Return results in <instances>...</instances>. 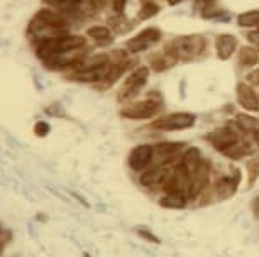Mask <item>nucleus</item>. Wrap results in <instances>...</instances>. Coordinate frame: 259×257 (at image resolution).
Listing matches in <instances>:
<instances>
[{
    "mask_svg": "<svg viewBox=\"0 0 259 257\" xmlns=\"http://www.w3.org/2000/svg\"><path fill=\"white\" fill-rule=\"evenodd\" d=\"M205 41L202 36H183L175 39L168 46V51L177 58L178 61H193L202 55Z\"/></svg>",
    "mask_w": 259,
    "mask_h": 257,
    "instance_id": "nucleus-1",
    "label": "nucleus"
},
{
    "mask_svg": "<svg viewBox=\"0 0 259 257\" xmlns=\"http://www.w3.org/2000/svg\"><path fill=\"white\" fill-rule=\"evenodd\" d=\"M87 39L78 34H65V36L51 37V39L39 41L36 46L37 55H45V53H68L75 51L80 47H85Z\"/></svg>",
    "mask_w": 259,
    "mask_h": 257,
    "instance_id": "nucleus-2",
    "label": "nucleus"
},
{
    "mask_svg": "<svg viewBox=\"0 0 259 257\" xmlns=\"http://www.w3.org/2000/svg\"><path fill=\"white\" fill-rule=\"evenodd\" d=\"M161 109H163V104L159 100H143L124 107L120 110V115L131 120H149L156 117L161 112Z\"/></svg>",
    "mask_w": 259,
    "mask_h": 257,
    "instance_id": "nucleus-3",
    "label": "nucleus"
},
{
    "mask_svg": "<svg viewBox=\"0 0 259 257\" xmlns=\"http://www.w3.org/2000/svg\"><path fill=\"white\" fill-rule=\"evenodd\" d=\"M148 78H149V68L148 66H139L138 70H134L129 75V78L125 80V83L122 85L119 95H117V100L119 101L133 100L134 96L143 90V86L146 85Z\"/></svg>",
    "mask_w": 259,
    "mask_h": 257,
    "instance_id": "nucleus-4",
    "label": "nucleus"
},
{
    "mask_svg": "<svg viewBox=\"0 0 259 257\" xmlns=\"http://www.w3.org/2000/svg\"><path fill=\"white\" fill-rule=\"evenodd\" d=\"M66 19L60 16V14L53 12V11H48V9H42L39 11L36 16H34L32 22H31V27H36V29H50L51 32L55 34H60V36H65L66 32Z\"/></svg>",
    "mask_w": 259,
    "mask_h": 257,
    "instance_id": "nucleus-5",
    "label": "nucleus"
},
{
    "mask_svg": "<svg viewBox=\"0 0 259 257\" xmlns=\"http://www.w3.org/2000/svg\"><path fill=\"white\" fill-rule=\"evenodd\" d=\"M197 122V115L190 112H177L169 114L164 117H159L158 120L153 122V129L156 130H183L193 127Z\"/></svg>",
    "mask_w": 259,
    "mask_h": 257,
    "instance_id": "nucleus-6",
    "label": "nucleus"
},
{
    "mask_svg": "<svg viewBox=\"0 0 259 257\" xmlns=\"http://www.w3.org/2000/svg\"><path fill=\"white\" fill-rule=\"evenodd\" d=\"M153 159H154V145L139 144L129 154V166L136 173H143L149 168Z\"/></svg>",
    "mask_w": 259,
    "mask_h": 257,
    "instance_id": "nucleus-7",
    "label": "nucleus"
},
{
    "mask_svg": "<svg viewBox=\"0 0 259 257\" xmlns=\"http://www.w3.org/2000/svg\"><path fill=\"white\" fill-rule=\"evenodd\" d=\"M109 70H110V61H107V63H102V65L90 66V68H85V70H78L75 73H71L70 78L78 81V83L99 85L100 81H104L105 76L109 75Z\"/></svg>",
    "mask_w": 259,
    "mask_h": 257,
    "instance_id": "nucleus-8",
    "label": "nucleus"
},
{
    "mask_svg": "<svg viewBox=\"0 0 259 257\" xmlns=\"http://www.w3.org/2000/svg\"><path fill=\"white\" fill-rule=\"evenodd\" d=\"M171 171L168 169V164H156L153 168H148L146 171L141 173L139 185L144 188H153L158 185H163L166 179L169 178Z\"/></svg>",
    "mask_w": 259,
    "mask_h": 257,
    "instance_id": "nucleus-9",
    "label": "nucleus"
},
{
    "mask_svg": "<svg viewBox=\"0 0 259 257\" xmlns=\"http://www.w3.org/2000/svg\"><path fill=\"white\" fill-rule=\"evenodd\" d=\"M159 37H161L159 29L149 27V29H146V31L139 32L133 39L127 41L125 46L131 53H139V51H144L146 47H149L151 44H154V42H158Z\"/></svg>",
    "mask_w": 259,
    "mask_h": 257,
    "instance_id": "nucleus-10",
    "label": "nucleus"
},
{
    "mask_svg": "<svg viewBox=\"0 0 259 257\" xmlns=\"http://www.w3.org/2000/svg\"><path fill=\"white\" fill-rule=\"evenodd\" d=\"M237 101L247 112H259V96L254 91V88L247 83H239L237 85Z\"/></svg>",
    "mask_w": 259,
    "mask_h": 257,
    "instance_id": "nucleus-11",
    "label": "nucleus"
},
{
    "mask_svg": "<svg viewBox=\"0 0 259 257\" xmlns=\"http://www.w3.org/2000/svg\"><path fill=\"white\" fill-rule=\"evenodd\" d=\"M210 142L213 144V147L217 151H222L226 145L236 142V140L241 139V132H239V127L237 129H232V127H221L217 130H213L212 134L208 135Z\"/></svg>",
    "mask_w": 259,
    "mask_h": 257,
    "instance_id": "nucleus-12",
    "label": "nucleus"
},
{
    "mask_svg": "<svg viewBox=\"0 0 259 257\" xmlns=\"http://www.w3.org/2000/svg\"><path fill=\"white\" fill-rule=\"evenodd\" d=\"M183 147L182 142H159L154 145V158L158 159V164H168L183 151Z\"/></svg>",
    "mask_w": 259,
    "mask_h": 257,
    "instance_id": "nucleus-13",
    "label": "nucleus"
},
{
    "mask_svg": "<svg viewBox=\"0 0 259 257\" xmlns=\"http://www.w3.org/2000/svg\"><path fill=\"white\" fill-rule=\"evenodd\" d=\"M159 205L166 210H183L188 205V195L182 190L168 191L159 198Z\"/></svg>",
    "mask_w": 259,
    "mask_h": 257,
    "instance_id": "nucleus-14",
    "label": "nucleus"
},
{
    "mask_svg": "<svg viewBox=\"0 0 259 257\" xmlns=\"http://www.w3.org/2000/svg\"><path fill=\"white\" fill-rule=\"evenodd\" d=\"M239 186V176L237 174H234V176H224L221 179H217L213 185V193L217 198H231L234 193H236Z\"/></svg>",
    "mask_w": 259,
    "mask_h": 257,
    "instance_id": "nucleus-15",
    "label": "nucleus"
},
{
    "mask_svg": "<svg viewBox=\"0 0 259 257\" xmlns=\"http://www.w3.org/2000/svg\"><path fill=\"white\" fill-rule=\"evenodd\" d=\"M202 152L197 147H188L185 149V152L182 154V159H180V166L185 168L190 176H193L195 173L198 171L200 166H202Z\"/></svg>",
    "mask_w": 259,
    "mask_h": 257,
    "instance_id": "nucleus-16",
    "label": "nucleus"
},
{
    "mask_svg": "<svg viewBox=\"0 0 259 257\" xmlns=\"http://www.w3.org/2000/svg\"><path fill=\"white\" fill-rule=\"evenodd\" d=\"M215 49H217L219 60H229L237 49V39L231 34H222L215 41Z\"/></svg>",
    "mask_w": 259,
    "mask_h": 257,
    "instance_id": "nucleus-17",
    "label": "nucleus"
},
{
    "mask_svg": "<svg viewBox=\"0 0 259 257\" xmlns=\"http://www.w3.org/2000/svg\"><path fill=\"white\" fill-rule=\"evenodd\" d=\"M224 156L231 158V159H241L244 156H249V154H252V145L246 142V140L239 139L236 142L226 145V147L221 151Z\"/></svg>",
    "mask_w": 259,
    "mask_h": 257,
    "instance_id": "nucleus-18",
    "label": "nucleus"
},
{
    "mask_svg": "<svg viewBox=\"0 0 259 257\" xmlns=\"http://www.w3.org/2000/svg\"><path fill=\"white\" fill-rule=\"evenodd\" d=\"M236 125L242 132H251L254 134L256 130H259V120L252 115H246V114H239L236 117Z\"/></svg>",
    "mask_w": 259,
    "mask_h": 257,
    "instance_id": "nucleus-19",
    "label": "nucleus"
},
{
    "mask_svg": "<svg viewBox=\"0 0 259 257\" xmlns=\"http://www.w3.org/2000/svg\"><path fill=\"white\" fill-rule=\"evenodd\" d=\"M239 61H241V65H244V66H254V65H257V61H259V51H256L254 47L242 46L241 49H239Z\"/></svg>",
    "mask_w": 259,
    "mask_h": 257,
    "instance_id": "nucleus-20",
    "label": "nucleus"
},
{
    "mask_svg": "<svg viewBox=\"0 0 259 257\" xmlns=\"http://www.w3.org/2000/svg\"><path fill=\"white\" fill-rule=\"evenodd\" d=\"M177 61H178L177 58H175V56L168 51L166 55L159 56V58H156V60L151 61V66H153V70H156V71H164V70H168V68L173 66Z\"/></svg>",
    "mask_w": 259,
    "mask_h": 257,
    "instance_id": "nucleus-21",
    "label": "nucleus"
},
{
    "mask_svg": "<svg viewBox=\"0 0 259 257\" xmlns=\"http://www.w3.org/2000/svg\"><path fill=\"white\" fill-rule=\"evenodd\" d=\"M87 34L92 37V39H95L97 42H109L110 41V31L104 26H94L90 27L89 31H87Z\"/></svg>",
    "mask_w": 259,
    "mask_h": 257,
    "instance_id": "nucleus-22",
    "label": "nucleus"
},
{
    "mask_svg": "<svg viewBox=\"0 0 259 257\" xmlns=\"http://www.w3.org/2000/svg\"><path fill=\"white\" fill-rule=\"evenodd\" d=\"M246 168H247V183L249 186H252L259 178V154L249 159Z\"/></svg>",
    "mask_w": 259,
    "mask_h": 257,
    "instance_id": "nucleus-23",
    "label": "nucleus"
},
{
    "mask_svg": "<svg viewBox=\"0 0 259 257\" xmlns=\"http://www.w3.org/2000/svg\"><path fill=\"white\" fill-rule=\"evenodd\" d=\"M237 22H239V26H242V27H256L259 24V11H249V12L241 14Z\"/></svg>",
    "mask_w": 259,
    "mask_h": 257,
    "instance_id": "nucleus-24",
    "label": "nucleus"
},
{
    "mask_svg": "<svg viewBox=\"0 0 259 257\" xmlns=\"http://www.w3.org/2000/svg\"><path fill=\"white\" fill-rule=\"evenodd\" d=\"M158 12H159V6H158V4H146V6H143V9L139 11L138 19H139V21H146V19L154 17Z\"/></svg>",
    "mask_w": 259,
    "mask_h": 257,
    "instance_id": "nucleus-25",
    "label": "nucleus"
},
{
    "mask_svg": "<svg viewBox=\"0 0 259 257\" xmlns=\"http://www.w3.org/2000/svg\"><path fill=\"white\" fill-rule=\"evenodd\" d=\"M45 4H50L53 7H60V9H70L80 4V0H42Z\"/></svg>",
    "mask_w": 259,
    "mask_h": 257,
    "instance_id": "nucleus-26",
    "label": "nucleus"
},
{
    "mask_svg": "<svg viewBox=\"0 0 259 257\" xmlns=\"http://www.w3.org/2000/svg\"><path fill=\"white\" fill-rule=\"evenodd\" d=\"M138 235L141 237V239L153 242V244H159V239H158V237H156L154 234H151V232H149L148 229H138Z\"/></svg>",
    "mask_w": 259,
    "mask_h": 257,
    "instance_id": "nucleus-27",
    "label": "nucleus"
},
{
    "mask_svg": "<svg viewBox=\"0 0 259 257\" xmlns=\"http://www.w3.org/2000/svg\"><path fill=\"white\" fill-rule=\"evenodd\" d=\"M246 83L251 86H259V70H254L249 73L246 76Z\"/></svg>",
    "mask_w": 259,
    "mask_h": 257,
    "instance_id": "nucleus-28",
    "label": "nucleus"
},
{
    "mask_svg": "<svg viewBox=\"0 0 259 257\" xmlns=\"http://www.w3.org/2000/svg\"><path fill=\"white\" fill-rule=\"evenodd\" d=\"M34 129H36V134L41 135V137H45V135L50 132V125H48L46 122H37Z\"/></svg>",
    "mask_w": 259,
    "mask_h": 257,
    "instance_id": "nucleus-29",
    "label": "nucleus"
},
{
    "mask_svg": "<svg viewBox=\"0 0 259 257\" xmlns=\"http://www.w3.org/2000/svg\"><path fill=\"white\" fill-rule=\"evenodd\" d=\"M251 210H252L254 218H257V220H259V195L252 200V203H251Z\"/></svg>",
    "mask_w": 259,
    "mask_h": 257,
    "instance_id": "nucleus-30",
    "label": "nucleus"
},
{
    "mask_svg": "<svg viewBox=\"0 0 259 257\" xmlns=\"http://www.w3.org/2000/svg\"><path fill=\"white\" fill-rule=\"evenodd\" d=\"M124 4H125V0H115V2H114L115 12H122V9H124Z\"/></svg>",
    "mask_w": 259,
    "mask_h": 257,
    "instance_id": "nucleus-31",
    "label": "nucleus"
},
{
    "mask_svg": "<svg viewBox=\"0 0 259 257\" xmlns=\"http://www.w3.org/2000/svg\"><path fill=\"white\" fill-rule=\"evenodd\" d=\"M252 137H254V142L259 145V130H256V132L252 134Z\"/></svg>",
    "mask_w": 259,
    "mask_h": 257,
    "instance_id": "nucleus-32",
    "label": "nucleus"
},
{
    "mask_svg": "<svg viewBox=\"0 0 259 257\" xmlns=\"http://www.w3.org/2000/svg\"><path fill=\"white\" fill-rule=\"evenodd\" d=\"M180 2H182V0H168V4H171V6H178Z\"/></svg>",
    "mask_w": 259,
    "mask_h": 257,
    "instance_id": "nucleus-33",
    "label": "nucleus"
},
{
    "mask_svg": "<svg viewBox=\"0 0 259 257\" xmlns=\"http://www.w3.org/2000/svg\"><path fill=\"white\" fill-rule=\"evenodd\" d=\"M256 31H259V24H257V26H256Z\"/></svg>",
    "mask_w": 259,
    "mask_h": 257,
    "instance_id": "nucleus-34",
    "label": "nucleus"
}]
</instances>
